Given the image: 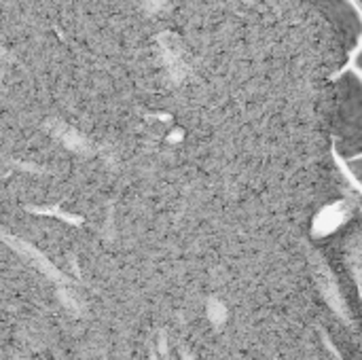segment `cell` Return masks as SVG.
<instances>
[{
    "label": "cell",
    "instance_id": "1",
    "mask_svg": "<svg viewBox=\"0 0 362 360\" xmlns=\"http://www.w3.org/2000/svg\"><path fill=\"white\" fill-rule=\"evenodd\" d=\"M341 221H344V208H341V206H335V208L327 210L325 214H320V219H318V229H320V233H327V231L335 229Z\"/></svg>",
    "mask_w": 362,
    "mask_h": 360
}]
</instances>
